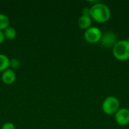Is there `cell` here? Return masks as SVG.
<instances>
[{
  "label": "cell",
  "mask_w": 129,
  "mask_h": 129,
  "mask_svg": "<svg viewBox=\"0 0 129 129\" xmlns=\"http://www.w3.org/2000/svg\"><path fill=\"white\" fill-rule=\"evenodd\" d=\"M90 16L98 23H104L110 20L111 11L106 4L98 2L90 8Z\"/></svg>",
  "instance_id": "cell-1"
},
{
  "label": "cell",
  "mask_w": 129,
  "mask_h": 129,
  "mask_svg": "<svg viewBox=\"0 0 129 129\" xmlns=\"http://www.w3.org/2000/svg\"><path fill=\"white\" fill-rule=\"evenodd\" d=\"M113 54L114 57L121 61L129 59V42L127 39L117 41L113 47Z\"/></svg>",
  "instance_id": "cell-2"
},
{
  "label": "cell",
  "mask_w": 129,
  "mask_h": 129,
  "mask_svg": "<svg viewBox=\"0 0 129 129\" xmlns=\"http://www.w3.org/2000/svg\"><path fill=\"white\" fill-rule=\"evenodd\" d=\"M119 101L115 96L107 97L102 104V110L104 113L107 115H114L119 110Z\"/></svg>",
  "instance_id": "cell-3"
},
{
  "label": "cell",
  "mask_w": 129,
  "mask_h": 129,
  "mask_svg": "<svg viewBox=\"0 0 129 129\" xmlns=\"http://www.w3.org/2000/svg\"><path fill=\"white\" fill-rule=\"evenodd\" d=\"M102 32L101 30L97 27V26H91L88 29L85 30L84 33V38L85 39L91 43H97L101 41V39L102 37Z\"/></svg>",
  "instance_id": "cell-4"
},
{
  "label": "cell",
  "mask_w": 129,
  "mask_h": 129,
  "mask_svg": "<svg viewBox=\"0 0 129 129\" xmlns=\"http://www.w3.org/2000/svg\"><path fill=\"white\" fill-rule=\"evenodd\" d=\"M114 116L116 123L119 125H126L129 124V110L128 108H119Z\"/></svg>",
  "instance_id": "cell-5"
},
{
  "label": "cell",
  "mask_w": 129,
  "mask_h": 129,
  "mask_svg": "<svg viewBox=\"0 0 129 129\" xmlns=\"http://www.w3.org/2000/svg\"><path fill=\"white\" fill-rule=\"evenodd\" d=\"M100 42L101 45L106 48H113L117 42L116 35L113 32L107 31L102 34V37Z\"/></svg>",
  "instance_id": "cell-6"
},
{
  "label": "cell",
  "mask_w": 129,
  "mask_h": 129,
  "mask_svg": "<svg viewBox=\"0 0 129 129\" xmlns=\"http://www.w3.org/2000/svg\"><path fill=\"white\" fill-rule=\"evenodd\" d=\"M2 80L6 85H11L16 80V74L12 69H8L2 72Z\"/></svg>",
  "instance_id": "cell-7"
},
{
  "label": "cell",
  "mask_w": 129,
  "mask_h": 129,
  "mask_svg": "<svg viewBox=\"0 0 129 129\" xmlns=\"http://www.w3.org/2000/svg\"><path fill=\"white\" fill-rule=\"evenodd\" d=\"M92 19L90 15L82 14L78 19V25L82 29H87L91 26Z\"/></svg>",
  "instance_id": "cell-8"
},
{
  "label": "cell",
  "mask_w": 129,
  "mask_h": 129,
  "mask_svg": "<svg viewBox=\"0 0 129 129\" xmlns=\"http://www.w3.org/2000/svg\"><path fill=\"white\" fill-rule=\"evenodd\" d=\"M10 67V59L5 54H0V72H3Z\"/></svg>",
  "instance_id": "cell-9"
},
{
  "label": "cell",
  "mask_w": 129,
  "mask_h": 129,
  "mask_svg": "<svg viewBox=\"0 0 129 129\" xmlns=\"http://www.w3.org/2000/svg\"><path fill=\"white\" fill-rule=\"evenodd\" d=\"M4 36L5 38L8 39V40H13L16 38L17 36V31L13 27H10L8 26V28H6L4 31Z\"/></svg>",
  "instance_id": "cell-10"
},
{
  "label": "cell",
  "mask_w": 129,
  "mask_h": 129,
  "mask_svg": "<svg viewBox=\"0 0 129 129\" xmlns=\"http://www.w3.org/2000/svg\"><path fill=\"white\" fill-rule=\"evenodd\" d=\"M10 24V20L8 17L4 14L0 13V30H5L8 27Z\"/></svg>",
  "instance_id": "cell-11"
},
{
  "label": "cell",
  "mask_w": 129,
  "mask_h": 129,
  "mask_svg": "<svg viewBox=\"0 0 129 129\" xmlns=\"http://www.w3.org/2000/svg\"><path fill=\"white\" fill-rule=\"evenodd\" d=\"M10 67H12V69H17L20 67V62L19 60L17 58H13L10 60Z\"/></svg>",
  "instance_id": "cell-12"
},
{
  "label": "cell",
  "mask_w": 129,
  "mask_h": 129,
  "mask_svg": "<svg viewBox=\"0 0 129 129\" xmlns=\"http://www.w3.org/2000/svg\"><path fill=\"white\" fill-rule=\"evenodd\" d=\"M2 129H16V127L12 122H5L2 125Z\"/></svg>",
  "instance_id": "cell-13"
},
{
  "label": "cell",
  "mask_w": 129,
  "mask_h": 129,
  "mask_svg": "<svg viewBox=\"0 0 129 129\" xmlns=\"http://www.w3.org/2000/svg\"><path fill=\"white\" fill-rule=\"evenodd\" d=\"M82 14H87V15H90V8H84L82 9Z\"/></svg>",
  "instance_id": "cell-14"
},
{
  "label": "cell",
  "mask_w": 129,
  "mask_h": 129,
  "mask_svg": "<svg viewBox=\"0 0 129 129\" xmlns=\"http://www.w3.org/2000/svg\"><path fill=\"white\" fill-rule=\"evenodd\" d=\"M5 38L3 31L2 30H0V44L2 43L5 41Z\"/></svg>",
  "instance_id": "cell-15"
}]
</instances>
